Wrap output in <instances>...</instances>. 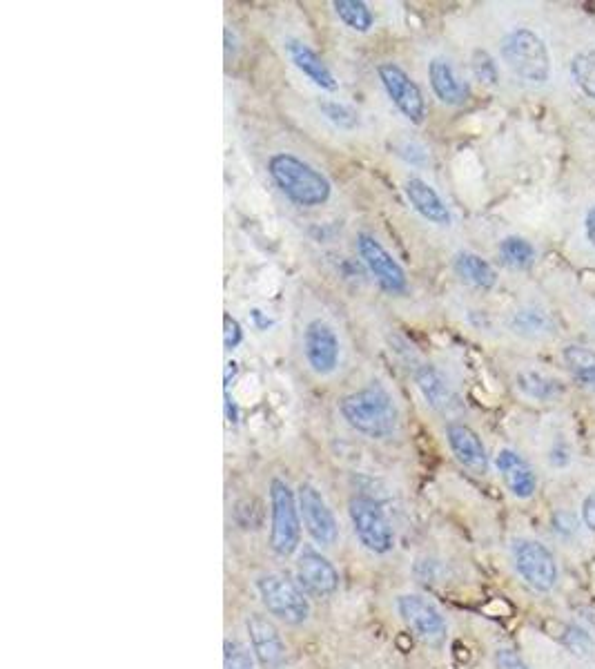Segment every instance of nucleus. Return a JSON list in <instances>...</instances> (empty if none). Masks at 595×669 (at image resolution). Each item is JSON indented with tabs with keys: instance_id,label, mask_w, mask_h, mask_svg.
<instances>
[{
	"instance_id": "obj_1",
	"label": "nucleus",
	"mask_w": 595,
	"mask_h": 669,
	"mask_svg": "<svg viewBox=\"0 0 595 669\" xmlns=\"http://www.w3.org/2000/svg\"><path fill=\"white\" fill-rule=\"evenodd\" d=\"M268 174L281 195L299 208L326 206L333 197V183L324 172L297 154L277 152L268 159Z\"/></svg>"
},
{
	"instance_id": "obj_2",
	"label": "nucleus",
	"mask_w": 595,
	"mask_h": 669,
	"mask_svg": "<svg viewBox=\"0 0 595 669\" xmlns=\"http://www.w3.org/2000/svg\"><path fill=\"white\" fill-rule=\"evenodd\" d=\"M509 558L515 574L535 594L551 596L562 585V558L549 540L538 536H513Z\"/></svg>"
},
{
	"instance_id": "obj_3",
	"label": "nucleus",
	"mask_w": 595,
	"mask_h": 669,
	"mask_svg": "<svg viewBox=\"0 0 595 669\" xmlns=\"http://www.w3.org/2000/svg\"><path fill=\"white\" fill-rule=\"evenodd\" d=\"M339 411L350 429L373 440H384L393 435L399 424V411L393 395L377 382H370L364 389L346 395L339 402Z\"/></svg>"
},
{
	"instance_id": "obj_4",
	"label": "nucleus",
	"mask_w": 595,
	"mask_h": 669,
	"mask_svg": "<svg viewBox=\"0 0 595 669\" xmlns=\"http://www.w3.org/2000/svg\"><path fill=\"white\" fill-rule=\"evenodd\" d=\"M502 58L518 79L544 85L551 76V54L542 38L526 27H515L502 38Z\"/></svg>"
},
{
	"instance_id": "obj_5",
	"label": "nucleus",
	"mask_w": 595,
	"mask_h": 669,
	"mask_svg": "<svg viewBox=\"0 0 595 669\" xmlns=\"http://www.w3.org/2000/svg\"><path fill=\"white\" fill-rule=\"evenodd\" d=\"M301 542L299 500L290 484L281 478L270 480V549L277 556L295 554Z\"/></svg>"
},
{
	"instance_id": "obj_6",
	"label": "nucleus",
	"mask_w": 595,
	"mask_h": 669,
	"mask_svg": "<svg viewBox=\"0 0 595 669\" xmlns=\"http://www.w3.org/2000/svg\"><path fill=\"white\" fill-rule=\"evenodd\" d=\"M549 542L560 558L578 565H591L595 558V536L584 527L580 511L573 507H555L549 513Z\"/></svg>"
},
{
	"instance_id": "obj_7",
	"label": "nucleus",
	"mask_w": 595,
	"mask_h": 669,
	"mask_svg": "<svg viewBox=\"0 0 595 669\" xmlns=\"http://www.w3.org/2000/svg\"><path fill=\"white\" fill-rule=\"evenodd\" d=\"M257 591L270 616L286 625H301L310 618V600L304 589L284 574H263L257 578Z\"/></svg>"
},
{
	"instance_id": "obj_8",
	"label": "nucleus",
	"mask_w": 595,
	"mask_h": 669,
	"mask_svg": "<svg viewBox=\"0 0 595 669\" xmlns=\"http://www.w3.org/2000/svg\"><path fill=\"white\" fill-rule=\"evenodd\" d=\"M397 612L413 636L426 647L440 649L448 641V623L440 607L419 594H402L397 598Z\"/></svg>"
},
{
	"instance_id": "obj_9",
	"label": "nucleus",
	"mask_w": 595,
	"mask_h": 669,
	"mask_svg": "<svg viewBox=\"0 0 595 669\" xmlns=\"http://www.w3.org/2000/svg\"><path fill=\"white\" fill-rule=\"evenodd\" d=\"M357 255L362 259L366 270L377 281V286L388 295H406L408 290V277L404 266L393 257L382 241L377 237L368 235V232H359L355 239Z\"/></svg>"
},
{
	"instance_id": "obj_10",
	"label": "nucleus",
	"mask_w": 595,
	"mask_h": 669,
	"mask_svg": "<svg viewBox=\"0 0 595 669\" xmlns=\"http://www.w3.org/2000/svg\"><path fill=\"white\" fill-rule=\"evenodd\" d=\"M348 516L353 522L355 536L362 545L377 556H384L395 547V533L379 502L366 496H357L348 504Z\"/></svg>"
},
{
	"instance_id": "obj_11",
	"label": "nucleus",
	"mask_w": 595,
	"mask_h": 669,
	"mask_svg": "<svg viewBox=\"0 0 595 669\" xmlns=\"http://www.w3.org/2000/svg\"><path fill=\"white\" fill-rule=\"evenodd\" d=\"M377 76L384 85L390 103H393L408 121L422 125L426 119V101L422 90H419V85L413 81V76L408 74L402 65H397L393 61L379 63Z\"/></svg>"
},
{
	"instance_id": "obj_12",
	"label": "nucleus",
	"mask_w": 595,
	"mask_h": 669,
	"mask_svg": "<svg viewBox=\"0 0 595 669\" xmlns=\"http://www.w3.org/2000/svg\"><path fill=\"white\" fill-rule=\"evenodd\" d=\"M299 511L301 522L308 531V536L317 542L319 547H333L339 536V525L333 509L328 507L326 498L312 487V484H301L299 493Z\"/></svg>"
},
{
	"instance_id": "obj_13",
	"label": "nucleus",
	"mask_w": 595,
	"mask_h": 669,
	"mask_svg": "<svg viewBox=\"0 0 595 669\" xmlns=\"http://www.w3.org/2000/svg\"><path fill=\"white\" fill-rule=\"evenodd\" d=\"M339 337L335 328L324 319H310L304 328V357L310 371L321 377H328L339 366Z\"/></svg>"
},
{
	"instance_id": "obj_14",
	"label": "nucleus",
	"mask_w": 595,
	"mask_h": 669,
	"mask_svg": "<svg viewBox=\"0 0 595 669\" xmlns=\"http://www.w3.org/2000/svg\"><path fill=\"white\" fill-rule=\"evenodd\" d=\"M297 580L308 594L326 598L339 589V571L321 551L304 547L297 558Z\"/></svg>"
},
{
	"instance_id": "obj_15",
	"label": "nucleus",
	"mask_w": 595,
	"mask_h": 669,
	"mask_svg": "<svg viewBox=\"0 0 595 669\" xmlns=\"http://www.w3.org/2000/svg\"><path fill=\"white\" fill-rule=\"evenodd\" d=\"M493 464L497 473H500L506 491L515 500H531L538 493V473H535L533 464L522 453L513 449H500Z\"/></svg>"
},
{
	"instance_id": "obj_16",
	"label": "nucleus",
	"mask_w": 595,
	"mask_h": 669,
	"mask_svg": "<svg viewBox=\"0 0 595 669\" xmlns=\"http://www.w3.org/2000/svg\"><path fill=\"white\" fill-rule=\"evenodd\" d=\"M446 442L448 449L455 455V460L462 464L466 471L475 475L489 473V453L480 435H477L471 426L462 422H451L446 426Z\"/></svg>"
},
{
	"instance_id": "obj_17",
	"label": "nucleus",
	"mask_w": 595,
	"mask_h": 669,
	"mask_svg": "<svg viewBox=\"0 0 595 669\" xmlns=\"http://www.w3.org/2000/svg\"><path fill=\"white\" fill-rule=\"evenodd\" d=\"M246 629H248V638H250V647L252 654H255L257 661L263 667H279L286 658V645L281 641L279 629L275 627L270 618L261 616V614H252L246 620Z\"/></svg>"
},
{
	"instance_id": "obj_18",
	"label": "nucleus",
	"mask_w": 595,
	"mask_h": 669,
	"mask_svg": "<svg viewBox=\"0 0 595 669\" xmlns=\"http://www.w3.org/2000/svg\"><path fill=\"white\" fill-rule=\"evenodd\" d=\"M404 192L408 203H411L419 217L442 228L451 226L453 223L451 210H448L444 199L440 197V192H437L431 183L424 181L422 177H408L404 183Z\"/></svg>"
},
{
	"instance_id": "obj_19",
	"label": "nucleus",
	"mask_w": 595,
	"mask_h": 669,
	"mask_svg": "<svg viewBox=\"0 0 595 669\" xmlns=\"http://www.w3.org/2000/svg\"><path fill=\"white\" fill-rule=\"evenodd\" d=\"M286 47V54L290 58V63L297 67V70L315 83L317 87L326 92H335L339 83L335 79V74L330 67L326 65L324 58H321L315 50H312L310 45H306L304 41H299V38H286L284 41Z\"/></svg>"
},
{
	"instance_id": "obj_20",
	"label": "nucleus",
	"mask_w": 595,
	"mask_h": 669,
	"mask_svg": "<svg viewBox=\"0 0 595 669\" xmlns=\"http://www.w3.org/2000/svg\"><path fill=\"white\" fill-rule=\"evenodd\" d=\"M428 81H431L437 99L446 105H464L471 96V87L446 58L437 56L428 63Z\"/></svg>"
},
{
	"instance_id": "obj_21",
	"label": "nucleus",
	"mask_w": 595,
	"mask_h": 669,
	"mask_svg": "<svg viewBox=\"0 0 595 669\" xmlns=\"http://www.w3.org/2000/svg\"><path fill=\"white\" fill-rule=\"evenodd\" d=\"M415 384L431 409L446 413L455 404V395L451 391V386H448L446 377L437 371L433 364L417 366Z\"/></svg>"
},
{
	"instance_id": "obj_22",
	"label": "nucleus",
	"mask_w": 595,
	"mask_h": 669,
	"mask_svg": "<svg viewBox=\"0 0 595 669\" xmlns=\"http://www.w3.org/2000/svg\"><path fill=\"white\" fill-rule=\"evenodd\" d=\"M453 266H455V273L460 275L466 284H471L475 288L489 290L497 284V273L493 270V266L480 255H475V252H468V250L457 252L453 259Z\"/></svg>"
},
{
	"instance_id": "obj_23",
	"label": "nucleus",
	"mask_w": 595,
	"mask_h": 669,
	"mask_svg": "<svg viewBox=\"0 0 595 669\" xmlns=\"http://www.w3.org/2000/svg\"><path fill=\"white\" fill-rule=\"evenodd\" d=\"M564 364L569 366L571 375L578 380L584 389L595 393V353L591 348H584L578 344H571L564 348Z\"/></svg>"
},
{
	"instance_id": "obj_24",
	"label": "nucleus",
	"mask_w": 595,
	"mask_h": 669,
	"mask_svg": "<svg viewBox=\"0 0 595 669\" xmlns=\"http://www.w3.org/2000/svg\"><path fill=\"white\" fill-rule=\"evenodd\" d=\"M333 9L339 21L357 34H368L375 25V16L364 0H335Z\"/></svg>"
},
{
	"instance_id": "obj_25",
	"label": "nucleus",
	"mask_w": 595,
	"mask_h": 669,
	"mask_svg": "<svg viewBox=\"0 0 595 669\" xmlns=\"http://www.w3.org/2000/svg\"><path fill=\"white\" fill-rule=\"evenodd\" d=\"M518 389L538 402H551L562 393V384L538 371H522L518 375Z\"/></svg>"
},
{
	"instance_id": "obj_26",
	"label": "nucleus",
	"mask_w": 595,
	"mask_h": 669,
	"mask_svg": "<svg viewBox=\"0 0 595 669\" xmlns=\"http://www.w3.org/2000/svg\"><path fill=\"white\" fill-rule=\"evenodd\" d=\"M500 257L513 270H526L533 266L535 248L522 237H506L500 244Z\"/></svg>"
},
{
	"instance_id": "obj_27",
	"label": "nucleus",
	"mask_w": 595,
	"mask_h": 669,
	"mask_svg": "<svg viewBox=\"0 0 595 669\" xmlns=\"http://www.w3.org/2000/svg\"><path fill=\"white\" fill-rule=\"evenodd\" d=\"M513 331L515 333H520V335H526V337H538V335H544V333H549V328H551V322H549V317H546L544 313H540V310H535V308H522L518 310V313L513 315Z\"/></svg>"
},
{
	"instance_id": "obj_28",
	"label": "nucleus",
	"mask_w": 595,
	"mask_h": 669,
	"mask_svg": "<svg viewBox=\"0 0 595 669\" xmlns=\"http://www.w3.org/2000/svg\"><path fill=\"white\" fill-rule=\"evenodd\" d=\"M571 74L580 90L595 99V52H582L573 58Z\"/></svg>"
},
{
	"instance_id": "obj_29",
	"label": "nucleus",
	"mask_w": 595,
	"mask_h": 669,
	"mask_svg": "<svg viewBox=\"0 0 595 669\" xmlns=\"http://www.w3.org/2000/svg\"><path fill=\"white\" fill-rule=\"evenodd\" d=\"M319 110L324 112L326 119L337 125V128L341 130H353L357 128V112L353 108H348L346 103H339V101H330V99H324V101H319Z\"/></svg>"
},
{
	"instance_id": "obj_30",
	"label": "nucleus",
	"mask_w": 595,
	"mask_h": 669,
	"mask_svg": "<svg viewBox=\"0 0 595 669\" xmlns=\"http://www.w3.org/2000/svg\"><path fill=\"white\" fill-rule=\"evenodd\" d=\"M223 669H255V658H252L246 645L234 641V638H226V643H223Z\"/></svg>"
},
{
	"instance_id": "obj_31",
	"label": "nucleus",
	"mask_w": 595,
	"mask_h": 669,
	"mask_svg": "<svg viewBox=\"0 0 595 669\" xmlns=\"http://www.w3.org/2000/svg\"><path fill=\"white\" fill-rule=\"evenodd\" d=\"M471 70L475 74V79L484 85H497V81H500V70H497V63L486 50H475L471 54Z\"/></svg>"
},
{
	"instance_id": "obj_32",
	"label": "nucleus",
	"mask_w": 595,
	"mask_h": 669,
	"mask_svg": "<svg viewBox=\"0 0 595 669\" xmlns=\"http://www.w3.org/2000/svg\"><path fill=\"white\" fill-rule=\"evenodd\" d=\"M551 665L553 669H595V661H587V658L571 654L569 649H564L558 641H555V638H553Z\"/></svg>"
},
{
	"instance_id": "obj_33",
	"label": "nucleus",
	"mask_w": 595,
	"mask_h": 669,
	"mask_svg": "<svg viewBox=\"0 0 595 669\" xmlns=\"http://www.w3.org/2000/svg\"><path fill=\"white\" fill-rule=\"evenodd\" d=\"M493 665L495 669H533V665L526 658L509 645H500L493 652Z\"/></svg>"
},
{
	"instance_id": "obj_34",
	"label": "nucleus",
	"mask_w": 595,
	"mask_h": 669,
	"mask_svg": "<svg viewBox=\"0 0 595 669\" xmlns=\"http://www.w3.org/2000/svg\"><path fill=\"white\" fill-rule=\"evenodd\" d=\"M241 342H243L241 324L230 313H226L223 315V346H226V351H234Z\"/></svg>"
},
{
	"instance_id": "obj_35",
	"label": "nucleus",
	"mask_w": 595,
	"mask_h": 669,
	"mask_svg": "<svg viewBox=\"0 0 595 669\" xmlns=\"http://www.w3.org/2000/svg\"><path fill=\"white\" fill-rule=\"evenodd\" d=\"M578 511H580V518L584 522V527H587L595 536V489L589 491L587 496L582 498Z\"/></svg>"
},
{
	"instance_id": "obj_36",
	"label": "nucleus",
	"mask_w": 595,
	"mask_h": 669,
	"mask_svg": "<svg viewBox=\"0 0 595 669\" xmlns=\"http://www.w3.org/2000/svg\"><path fill=\"white\" fill-rule=\"evenodd\" d=\"M584 230H587V239L591 241V246L595 248V206L589 210L587 221H584Z\"/></svg>"
},
{
	"instance_id": "obj_37",
	"label": "nucleus",
	"mask_w": 595,
	"mask_h": 669,
	"mask_svg": "<svg viewBox=\"0 0 595 669\" xmlns=\"http://www.w3.org/2000/svg\"><path fill=\"white\" fill-rule=\"evenodd\" d=\"M226 420H228L230 424H237V420H239L237 406H234V400H232L228 391H226Z\"/></svg>"
},
{
	"instance_id": "obj_38",
	"label": "nucleus",
	"mask_w": 595,
	"mask_h": 669,
	"mask_svg": "<svg viewBox=\"0 0 595 669\" xmlns=\"http://www.w3.org/2000/svg\"><path fill=\"white\" fill-rule=\"evenodd\" d=\"M237 373H239V364L237 362H228L226 364V377H223V384H226V389H228L234 377H237Z\"/></svg>"
},
{
	"instance_id": "obj_39",
	"label": "nucleus",
	"mask_w": 595,
	"mask_h": 669,
	"mask_svg": "<svg viewBox=\"0 0 595 669\" xmlns=\"http://www.w3.org/2000/svg\"><path fill=\"white\" fill-rule=\"evenodd\" d=\"M589 578H591V585L595 589V558H593V562L589 565Z\"/></svg>"
}]
</instances>
